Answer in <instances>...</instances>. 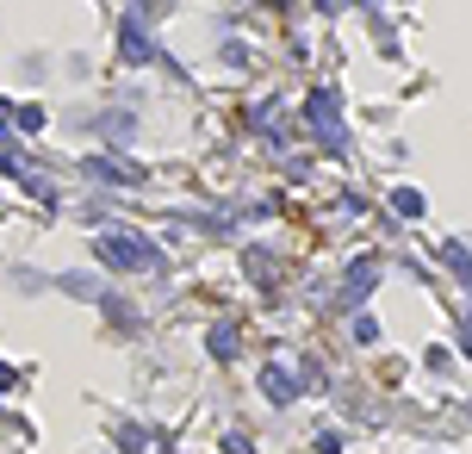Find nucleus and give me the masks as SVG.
I'll list each match as a JSON object with an SVG mask.
<instances>
[{
    "mask_svg": "<svg viewBox=\"0 0 472 454\" xmlns=\"http://www.w3.org/2000/svg\"><path fill=\"white\" fill-rule=\"evenodd\" d=\"M441 262H447L460 280H472V249L467 243H441Z\"/></svg>",
    "mask_w": 472,
    "mask_h": 454,
    "instance_id": "1",
    "label": "nucleus"
},
{
    "mask_svg": "<svg viewBox=\"0 0 472 454\" xmlns=\"http://www.w3.org/2000/svg\"><path fill=\"white\" fill-rule=\"evenodd\" d=\"M262 386L273 392V405H286V398H292V380H286L280 367H268V374H262Z\"/></svg>",
    "mask_w": 472,
    "mask_h": 454,
    "instance_id": "2",
    "label": "nucleus"
},
{
    "mask_svg": "<svg viewBox=\"0 0 472 454\" xmlns=\"http://www.w3.org/2000/svg\"><path fill=\"white\" fill-rule=\"evenodd\" d=\"M392 200H398V212H405V218H416V212H423V193H410V187H405V193H392Z\"/></svg>",
    "mask_w": 472,
    "mask_h": 454,
    "instance_id": "3",
    "label": "nucleus"
}]
</instances>
